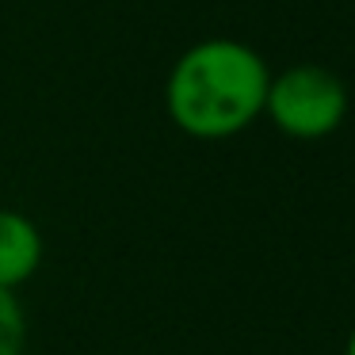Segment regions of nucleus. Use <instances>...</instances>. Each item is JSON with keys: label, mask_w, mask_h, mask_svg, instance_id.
<instances>
[{"label": "nucleus", "mask_w": 355, "mask_h": 355, "mask_svg": "<svg viewBox=\"0 0 355 355\" xmlns=\"http://www.w3.org/2000/svg\"><path fill=\"white\" fill-rule=\"evenodd\" d=\"M271 69L248 42L202 39L176 58L164 107L176 130L199 141H225L263 115Z\"/></svg>", "instance_id": "1"}, {"label": "nucleus", "mask_w": 355, "mask_h": 355, "mask_svg": "<svg viewBox=\"0 0 355 355\" xmlns=\"http://www.w3.org/2000/svg\"><path fill=\"white\" fill-rule=\"evenodd\" d=\"M263 115L279 134L294 141H321L347 119V85L332 69L313 62L291 65L268 80Z\"/></svg>", "instance_id": "2"}, {"label": "nucleus", "mask_w": 355, "mask_h": 355, "mask_svg": "<svg viewBox=\"0 0 355 355\" xmlns=\"http://www.w3.org/2000/svg\"><path fill=\"white\" fill-rule=\"evenodd\" d=\"M46 241L42 230L19 210H0V286L19 291L42 268Z\"/></svg>", "instance_id": "3"}, {"label": "nucleus", "mask_w": 355, "mask_h": 355, "mask_svg": "<svg viewBox=\"0 0 355 355\" xmlns=\"http://www.w3.org/2000/svg\"><path fill=\"white\" fill-rule=\"evenodd\" d=\"M27 352V313L16 291L0 286V355H24Z\"/></svg>", "instance_id": "4"}, {"label": "nucleus", "mask_w": 355, "mask_h": 355, "mask_svg": "<svg viewBox=\"0 0 355 355\" xmlns=\"http://www.w3.org/2000/svg\"><path fill=\"white\" fill-rule=\"evenodd\" d=\"M344 355H355V329L347 332V340H344Z\"/></svg>", "instance_id": "5"}]
</instances>
